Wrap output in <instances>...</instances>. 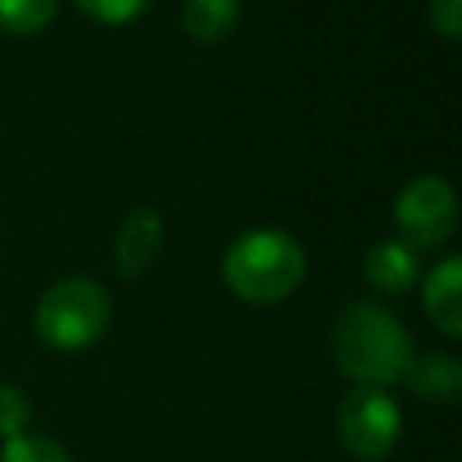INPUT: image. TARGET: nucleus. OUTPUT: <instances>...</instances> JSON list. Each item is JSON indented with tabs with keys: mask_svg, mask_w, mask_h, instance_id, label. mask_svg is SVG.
I'll list each match as a JSON object with an SVG mask.
<instances>
[{
	"mask_svg": "<svg viewBox=\"0 0 462 462\" xmlns=\"http://www.w3.org/2000/svg\"><path fill=\"white\" fill-rule=\"evenodd\" d=\"M332 361L336 368L354 379V386H379L390 390L404 383V372L415 357V343L404 321L372 300L346 307L332 325Z\"/></svg>",
	"mask_w": 462,
	"mask_h": 462,
	"instance_id": "1",
	"label": "nucleus"
},
{
	"mask_svg": "<svg viewBox=\"0 0 462 462\" xmlns=\"http://www.w3.org/2000/svg\"><path fill=\"white\" fill-rule=\"evenodd\" d=\"M404 383L411 386L415 397H422L430 404H455L462 397V365L448 350L415 354L404 372Z\"/></svg>",
	"mask_w": 462,
	"mask_h": 462,
	"instance_id": "9",
	"label": "nucleus"
},
{
	"mask_svg": "<svg viewBox=\"0 0 462 462\" xmlns=\"http://www.w3.org/2000/svg\"><path fill=\"white\" fill-rule=\"evenodd\" d=\"M404 419L401 404L393 401L390 390L379 386H354L336 411V437L346 455L361 462H379L386 458L397 440H401Z\"/></svg>",
	"mask_w": 462,
	"mask_h": 462,
	"instance_id": "4",
	"label": "nucleus"
},
{
	"mask_svg": "<svg viewBox=\"0 0 462 462\" xmlns=\"http://www.w3.org/2000/svg\"><path fill=\"white\" fill-rule=\"evenodd\" d=\"M32 404L14 383H0V440H11L29 430Z\"/></svg>",
	"mask_w": 462,
	"mask_h": 462,
	"instance_id": "13",
	"label": "nucleus"
},
{
	"mask_svg": "<svg viewBox=\"0 0 462 462\" xmlns=\"http://www.w3.org/2000/svg\"><path fill=\"white\" fill-rule=\"evenodd\" d=\"M76 7L101 25H130L152 7V0H76Z\"/></svg>",
	"mask_w": 462,
	"mask_h": 462,
	"instance_id": "14",
	"label": "nucleus"
},
{
	"mask_svg": "<svg viewBox=\"0 0 462 462\" xmlns=\"http://www.w3.org/2000/svg\"><path fill=\"white\" fill-rule=\"evenodd\" d=\"M422 310L451 339L462 336V260L444 256L422 274Z\"/></svg>",
	"mask_w": 462,
	"mask_h": 462,
	"instance_id": "7",
	"label": "nucleus"
},
{
	"mask_svg": "<svg viewBox=\"0 0 462 462\" xmlns=\"http://www.w3.org/2000/svg\"><path fill=\"white\" fill-rule=\"evenodd\" d=\"M0 462H72V455L54 437L25 430V433H18V437L0 444Z\"/></svg>",
	"mask_w": 462,
	"mask_h": 462,
	"instance_id": "12",
	"label": "nucleus"
},
{
	"mask_svg": "<svg viewBox=\"0 0 462 462\" xmlns=\"http://www.w3.org/2000/svg\"><path fill=\"white\" fill-rule=\"evenodd\" d=\"M242 18V0H184L180 25L199 47L224 43Z\"/></svg>",
	"mask_w": 462,
	"mask_h": 462,
	"instance_id": "10",
	"label": "nucleus"
},
{
	"mask_svg": "<svg viewBox=\"0 0 462 462\" xmlns=\"http://www.w3.org/2000/svg\"><path fill=\"white\" fill-rule=\"evenodd\" d=\"M419 278H422L419 249H411L404 238H386L365 253V282L386 296H401L415 289Z\"/></svg>",
	"mask_w": 462,
	"mask_h": 462,
	"instance_id": "8",
	"label": "nucleus"
},
{
	"mask_svg": "<svg viewBox=\"0 0 462 462\" xmlns=\"http://www.w3.org/2000/svg\"><path fill=\"white\" fill-rule=\"evenodd\" d=\"M108 321H112L108 289L94 278H83V274L58 278L40 296L36 314H32L36 336L51 350H61V354L94 346L108 332Z\"/></svg>",
	"mask_w": 462,
	"mask_h": 462,
	"instance_id": "3",
	"label": "nucleus"
},
{
	"mask_svg": "<svg viewBox=\"0 0 462 462\" xmlns=\"http://www.w3.org/2000/svg\"><path fill=\"white\" fill-rule=\"evenodd\" d=\"M162 235H166V224H162L159 209H152V206L130 209V213L123 217L119 231H116V245H112L116 271H119L126 282L141 278V274L155 263V256H159V249H162Z\"/></svg>",
	"mask_w": 462,
	"mask_h": 462,
	"instance_id": "6",
	"label": "nucleus"
},
{
	"mask_svg": "<svg viewBox=\"0 0 462 462\" xmlns=\"http://www.w3.org/2000/svg\"><path fill=\"white\" fill-rule=\"evenodd\" d=\"M393 224L397 238L411 249H440L458 227V195L448 177L422 173L408 180L393 199Z\"/></svg>",
	"mask_w": 462,
	"mask_h": 462,
	"instance_id": "5",
	"label": "nucleus"
},
{
	"mask_svg": "<svg viewBox=\"0 0 462 462\" xmlns=\"http://www.w3.org/2000/svg\"><path fill=\"white\" fill-rule=\"evenodd\" d=\"M430 25L455 43L462 36V0H430Z\"/></svg>",
	"mask_w": 462,
	"mask_h": 462,
	"instance_id": "15",
	"label": "nucleus"
},
{
	"mask_svg": "<svg viewBox=\"0 0 462 462\" xmlns=\"http://www.w3.org/2000/svg\"><path fill=\"white\" fill-rule=\"evenodd\" d=\"M61 0H0V29L14 36L43 32L58 18Z\"/></svg>",
	"mask_w": 462,
	"mask_h": 462,
	"instance_id": "11",
	"label": "nucleus"
},
{
	"mask_svg": "<svg viewBox=\"0 0 462 462\" xmlns=\"http://www.w3.org/2000/svg\"><path fill=\"white\" fill-rule=\"evenodd\" d=\"M224 285L253 307H271L289 300L307 278L303 245L278 227H253L238 235L220 260Z\"/></svg>",
	"mask_w": 462,
	"mask_h": 462,
	"instance_id": "2",
	"label": "nucleus"
}]
</instances>
